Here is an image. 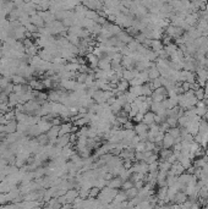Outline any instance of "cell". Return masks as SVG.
<instances>
[{
    "mask_svg": "<svg viewBox=\"0 0 208 209\" xmlns=\"http://www.w3.org/2000/svg\"><path fill=\"white\" fill-rule=\"evenodd\" d=\"M154 118H155V114H153L152 111H148V113H146V114L143 115L142 124L147 125V126H149V125L154 124Z\"/></svg>",
    "mask_w": 208,
    "mask_h": 209,
    "instance_id": "obj_3",
    "label": "cell"
},
{
    "mask_svg": "<svg viewBox=\"0 0 208 209\" xmlns=\"http://www.w3.org/2000/svg\"><path fill=\"white\" fill-rule=\"evenodd\" d=\"M175 144V138L171 136V135H169L168 132L164 133V138H163V148L164 149H169L170 147H173Z\"/></svg>",
    "mask_w": 208,
    "mask_h": 209,
    "instance_id": "obj_1",
    "label": "cell"
},
{
    "mask_svg": "<svg viewBox=\"0 0 208 209\" xmlns=\"http://www.w3.org/2000/svg\"><path fill=\"white\" fill-rule=\"evenodd\" d=\"M140 113V110H138V107L136 105V104H133V103H131V110H130V113H129V118H135L137 114Z\"/></svg>",
    "mask_w": 208,
    "mask_h": 209,
    "instance_id": "obj_6",
    "label": "cell"
},
{
    "mask_svg": "<svg viewBox=\"0 0 208 209\" xmlns=\"http://www.w3.org/2000/svg\"><path fill=\"white\" fill-rule=\"evenodd\" d=\"M130 88V83L127 82V81H125V80H120V82L116 85V89L119 91V92H125V91H127Z\"/></svg>",
    "mask_w": 208,
    "mask_h": 209,
    "instance_id": "obj_4",
    "label": "cell"
},
{
    "mask_svg": "<svg viewBox=\"0 0 208 209\" xmlns=\"http://www.w3.org/2000/svg\"><path fill=\"white\" fill-rule=\"evenodd\" d=\"M132 187H133V184H132L131 181H125V182L122 184V188L126 190V191L130 190V188H132Z\"/></svg>",
    "mask_w": 208,
    "mask_h": 209,
    "instance_id": "obj_8",
    "label": "cell"
},
{
    "mask_svg": "<svg viewBox=\"0 0 208 209\" xmlns=\"http://www.w3.org/2000/svg\"><path fill=\"white\" fill-rule=\"evenodd\" d=\"M98 192H99L98 188H93V190H91V196H92V197H93V196H97Z\"/></svg>",
    "mask_w": 208,
    "mask_h": 209,
    "instance_id": "obj_9",
    "label": "cell"
},
{
    "mask_svg": "<svg viewBox=\"0 0 208 209\" xmlns=\"http://www.w3.org/2000/svg\"><path fill=\"white\" fill-rule=\"evenodd\" d=\"M109 188H116V187H120L122 186V180H121L120 177L119 179H114V180H111L109 184Z\"/></svg>",
    "mask_w": 208,
    "mask_h": 209,
    "instance_id": "obj_5",
    "label": "cell"
},
{
    "mask_svg": "<svg viewBox=\"0 0 208 209\" xmlns=\"http://www.w3.org/2000/svg\"><path fill=\"white\" fill-rule=\"evenodd\" d=\"M195 93V97L197 99L198 102L200 100H202V99H205V89L203 88H198L196 92H194Z\"/></svg>",
    "mask_w": 208,
    "mask_h": 209,
    "instance_id": "obj_7",
    "label": "cell"
},
{
    "mask_svg": "<svg viewBox=\"0 0 208 209\" xmlns=\"http://www.w3.org/2000/svg\"><path fill=\"white\" fill-rule=\"evenodd\" d=\"M147 72H148V80L149 81H154V80L160 77V72H159V70L157 69L155 65H152V69H149Z\"/></svg>",
    "mask_w": 208,
    "mask_h": 209,
    "instance_id": "obj_2",
    "label": "cell"
}]
</instances>
